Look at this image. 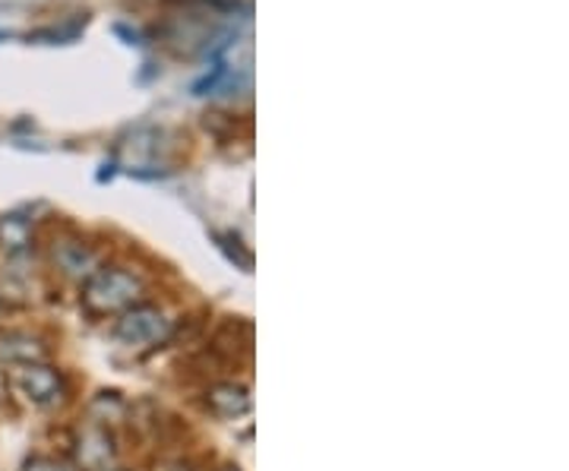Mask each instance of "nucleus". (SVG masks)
<instances>
[{"mask_svg": "<svg viewBox=\"0 0 569 471\" xmlns=\"http://www.w3.org/2000/svg\"><path fill=\"white\" fill-rule=\"evenodd\" d=\"M142 282L127 269H96L82 285L80 304L89 317H114L140 304Z\"/></svg>", "mask_w": 569, "mask_h": 471, "instance_id": "1", "label": "nucleus"}, {"mask_svg": "<svg viewBox=\"0 0 569 471\" xmlns=\"http://www.w3.org/2000/svg\"><path fill=\"white\" fill-rule=\"evenodd\" d=\"M168 335H171V320L156 304H133L118 313L114 339L127 349H156L168 342Z\"/></svg>", "mask_w": 569, "mask_h": 471, "instance_id": "2", "label": "nucleus"}, {"mask_svg": "<svg viewBox=\"0 0 569 471\" xmlns=\"http://www.w3.org/2000/svg\"><path fill=\"white\" fill-rule=\"evenodd\" d=\"M13 390L20 392L22 399L36 409H51L63 402L67 395V380L58 368L51 364H22V368H13V377H10Z\"/></svg>", "mask_w": 569, "mask_h": 471, "instance_id": "3", "label": "nucleus"}, {"mask_svg": "<svg viewBox=\"0 0 569 471\" xmlns=\"http://www.w3.org/2000/svg\"><path fill=\"white\" fill-rule=\"evenodd\" d=\"M118 455L114 447V437L108 433L104 424H89L77 433V443H73V462L82 471H108L111 462Z\"/></svg>", "mask_w": 569, "mask_h": 471, "instance_id": "4", "label": "nucleus"}, {"mask_svg": "<svg viewBox=\"0 0 569 471\" xmlns=\"http://www.w3.org/2000/svg\"><path fill=\"white\" fill-rule=\"evenodd\" d=\"M48 358V345L32 332L20 329H0V368H22L41 364Z\"/></svg>", "mask_w": 569, "mask_h": 471, "instance_id": "5", "label": "nucleus"}, {"mask_svg": "<svg viewBox=\"0 0 569 471\" xmlns=\"http://www.w3.org/2000/svg\"><path fill=\"white\" fill-rule=\"evenodd\" d=\"M206 409L212 411L216 418H244L250 411V390L241 383H216L212 390L206 392Z\"/></svg>", "mask_w": 569, "mask_h": 471, "instance_id": "6", "label": "nucleus"}, {"mask_svg": "<svg viewBox=\"0 0 569 471\" xmlns=\"http://www.w3.org/2000/svg\"><path fill=\"white\" fill-rule=\"evenodd\" d=\"M54 263L70 279H89L96 272V253L77 241H61L54 244Z\"/></svg>", "mask_w": 569, "mask_h": 471, "instance_id": "7", "label": "nucleus"}, {"mask_svg": "<svg viewBox=\"0 0 569 471\" xmlns=\"http://www.w3.org/2000/svg\"><path fill=\"white\" fill-rule=\"evenodd\" d=\"M0 244L7 253H26L29 250V228L20 219H7L0 226Z\"/></svg>", "mask_w": 569, "mask_h": 471, "instance_id": "8", "label": "nucleus"}, {"mask_svg": "<svg viewBox=\"0 0 569 471\" xmlns=\"http://www.w3.org/2000/svg\"><path fill=\"white\" fill-rule=\"evenodd\" d=\"M22 471H77L73 465H67L61 459H51V455H32L22 462Z\"/></svg>", "mask_w": 569, "mask_h": 471, "instance_id": "9", "label": "nucleus"}, {"mask_svg": "<svg viewBox=\"0 0 569 471\" xmlns=\"http://www.w3.org/2000/svg\"><path fill=\"white\" fill-rule=\"evenodd\" d=\"M219 471H241V469H234V465H224V469H219Z\"/></svg>", "mask_w": 569, "mask_h": 471, "instance_id": "10", "label": "nucleus"}, {"mask_svg": "<svg viewBox=\"0 0 569 471\" xmlns=\"http://www.w3.org/2000/svg\"><path fill=\"white\" fill-rule=\"evenodd\" d=\"M0 317H3V301H0Z\"/></svg>", "mask_w": 569, "mask_h": 471, "instance_id": "11", "label": "nucleus"}, {"mask_svg": "<svg viewBox=\"0 0 569 471\" xmlns=\"http://www.w3.org/2000/svg\"><path fill=\"white\" fill-rule=\"evenodd\" d=\"M108 471H118V469H108Z\"/></svg>", "mask_w": 569, "mask_h": 471, "instance_id": "12", "label": "nucleus"}]
</instances>
